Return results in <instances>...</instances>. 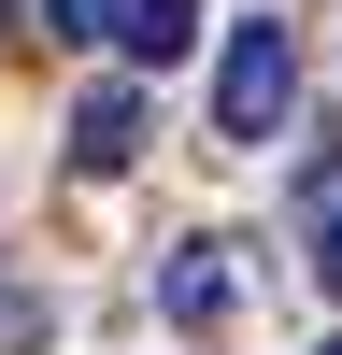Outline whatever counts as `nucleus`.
<instances>
[{
  "label": "nucleus",
  "mask_w": 342,
  "mask_h": 355,
  "mask_svg": "<svg viewBox=\"0 0 342 355\" xmlns=\"http://www.w3.org/2000/svg\"><path fill=\"white\" fill-rule=\"evenodd\" d=\"M328 355H342V341H328Z\"/></svg>",
  "instance_id": "8"
},
{
  "label": "nucleus",
  "mask_w": 342,
  "mask_h": 355,
  "mask_svg": "<svg viewBox=\"0 0 342 355\" xmlns=\"http://www.w3.org/2000/svg\"><path fill=\"white\" fill-rule=\"evenodd\" d=\"M314 284L342 299V214H328V199H314Z\"/></svg>",
  "instance_id": "6"
},
{
  "label": "nucleus",
  "mask_w": 342,
  "mask_h": 355,
  "mask_svg": "<svg viewBox=\"0 0 342 355\" xmlns=\"http://www.w3.org/2000/svg\"><path fill=\"white\" fill-rule=\"evenodd\" d=\"M0 28H15V0H0Z\"/></svg>",
  "instance_id": "7"
},
{
  "label": "nucleus",
  "mask_w": 342,
  "mask_h": 355,
  "mask_svg": "<svg viewBox=\"0 0 342 355\" xmlns=\"http://www.w3.org/2000/svg\"><path fill=\"white\" fill-rule=\"evenodd\" d=\"M300 114V28L285 15H243L214 43V142H271Z\"/></svg>",
  "instance_id": "1"
},
{
  "label": "nucleus",
  "mask_w": 342,
  "mask_h": 355,
  "mask_svg": "<svg viewBox=\"0 0 342 355\" xmlns=\"http://www.w3.org/2000/svg\"><path fill=\"white\" fill-rule=\"evenodd\" d=\"M157 313L186 341H214L228 313H243V270H228V242H171V270H157Z\"/></svg>",
  "instance_id": "3"
},
{
  "label": "nucleus",
  "mask_w": 342,
  "mask_h": 355,
  "mask_svg": "<svg viewBox=\"0 0 342 355\" xmlns=\"http://www.w3.org/2000/svg\"><path fill=\"white\" fill-rule=\"evenodd\" d=\"M43 28H57V43H114V28H129V0H43Z\"/></svg>",
  "instance_id": "5"
},
{
  "label": "nucleus",
  "mask_w": 342,
  "mask_h": 355,
  "mask_svg": "<svg viewBox=\"0 0 342 355\" xmlns=\"http://www.w3.org/2000/svg\"><path fill=\"white\" fill-rule=\"evenodd\" d=\"M142 128H157V114H142V85H129V71L86 85V100H72V171H86V185H114V171L142 157Z\"/></svg>",
  "instance_id": "2"
},
{
  "label": "nucleus",
  "mask_w": 342,
  "mask_h": 355,
  "mask_svg": "<svg viewBox=\"0 0 342 355\" xmlns=\"http://www.w3.org/2000/svg\"><path fill=\"white\" fill-rule=\"evenodd\" d=\"M186 43H200V0H129V28H114V57H142V71L186 57Z\"/></svg>",
  "instance_id": "4"
}]
</instances>
